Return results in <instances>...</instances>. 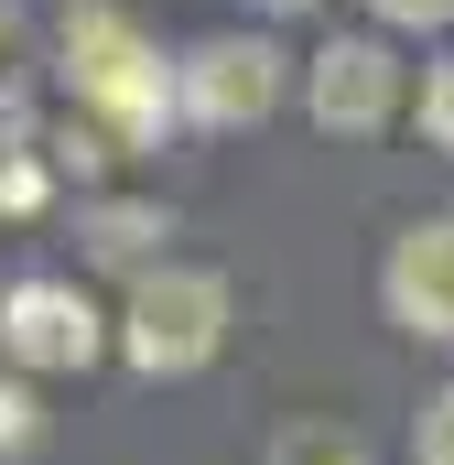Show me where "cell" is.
I'll return each instance as SVG.
<instances>
[{"mask_svg":"<svg viewBox=\"0 0 454 465\" xmlns=\"http://www.w3.org/2000/svg\"><path fill=\"white\" fill-rule=\"evenodd\" d=\"M65 87H76V109L98 119L119 152H130V141H152L163 109H173L163 54H152V33H141L130 11H76V22H65Z\"/></svg>","mask_w":454,"mask_h":465,"instance_id":"1","label":"cell"},{"mask_svg":"<svg viewBox=\"0 0 454 465\" xmlns=\"http://www.w3.org/2000/svg\"><path fill=\"white\" fill-rule=\"evenodd\" d=\"M227 347V282L217 271H141L130 282V303H119V357L141 368V379H184V368H206Z\"/></svg>","mask_w":454,"mask_h":465,"instance_id":"2","label":"cell"},{"mask_svg":"<svg viewBox=\"0 0 454 465\" xmlns=\"http://www.w3.org/2000/svg\"><path fill=\"white\" fill-rule=\"evenodd\" d=\"M173 98H184L195 130H249V119L281 109V54H271L260 33H217V44H195V54H184Z\"/></svg>","mask_w":454,"mask_h":465,"instance_id":"3","label":"cell"},{"mask_svg":"<svg viewBox=\"0 0 454 465\" xmlns=\"http://www.w3.org/2000/svg\"><path fill=\"white\" fill-rule=\"evenodd\" d=\"M303 109H314V130H336V141L390 130V119H400V54H390L379 33H336V44L314 54V76H303Z\"/></svg>","mask_w":454,"mask_h":465,"instance_id":"4","label":"cell"},{"mask_svg":"<svg viewBox=\"0 0 454 465\" xmlns=\"http://www.w3.org/2000/svg\"><path fill=\"white\" fill-rule=\"evenodd\" d=\"M0 357L11 368H87L98 357V303L76 282H54V271L11 282L0 292Z\"/></svg>","mask_w":454,"mask_h":465,"instance_id":"5","label":"cell"},{"mask_svg":"<svg viewBox=\"0 0 454 465\" xmlns=\"http://www.w3.org/2000/svg\"><path fill=\"white\" fill-rule=\"evenodd\" d=\"M379 303H390L400 336H444V347H454V217H422V228L390 238Z\"/></svg>","mask_w":454,"mask_h":465,"instance_id":"6","label":"cell"},{"mask_svg":"<svg viewBox=\"0 0 454 465\" xmlns=\"http://www.w3.org/2000/svg\"><path fill=\"white\" fill-rule=\"evenodd\" d=\"M76 238H87V260H141L152 238H173V217L163 206H87Z\"/></svg>","mask_w":454,"mask_h":465,"instance_id":"7","label":"cell"},{"mask_svg":"<svg viewBox=\"0 0 454 465\" xmlns=\"http://www.w3.org/2000/svg\"><path fill=\"white\" fill-rule=\"evenodd\" d=\"M260 465H368V444H357L346 422H281Z\"/></svg>","mask_w":454,"mask_h":465,"instance_id":"8","label":"cell"},{"mask_svg":"<svg viewBox=\"0 0 454 465\" xmlns=\"http://www.w3.org/2000/svg\"><path fill=\"white\" fill-rule=\"evenodd\" d=\"M422 141L454 152V54H444V65H422Z\"/></svg>","mask_w":454,"mask_h":465,"instance_id":"9","label":"cell"},{"mask_svg":"<svg viewBox=\"0 0 454 465\" xmlns=\"http://www.w3.org/2000/svg\"><path fill=\"white\" fill-rule=\"evenodd\" d=\"M411 455H422V465H454V390H433V401H422V422H411Z\"/></svg>","mask_w":454,"mask_h":465,"instance_id":"10","label":"cell"},{"mask_svg":"<svg viewBox=\"0 0 454 465\" xmlns=\"http://www.w3.org/2000/svg\"><path fill=\"white\" fill-rule=\"evenodd\" d=\"M33 422H44V411H33V390H22V379H0V455H22V444H33Z\"/></svg>","mask_w":454,"mask_h":465,"instance_id":"11","label":"cell"},{"mask_svg":"<svg viewBox=\"0 0 454 465\" xmlns=\"http://www.w3.org/2000/svg\"><path fill=\"white\" fill-rule=\"evenodd\" d=\"M0 206H11V217H33V206H44V163H22V152H11V163H0Z\"/></svg>","mask_w":454,"mask_h":465,"instance_id":"12","label":"cell"},{"mask_svg":"<svg viewBox=\"0 0 454 465\" xmlns=\"http://www.w3.org/2000/svg\"><path fill=\"white\" fill-rule=\"evenodd\" d=\"M379 22H400V33H444L454 22V0H368Z\"/></svg>","mask_w":454,"mask_h":465,"instance_id":"13","label":"cell"},{"mask_svg":"<svg viewBox=\"0 0 454 465\" xmlns=\"http://www.w3.org/2000/svg\"><path fill=\"white\" fill-rule=\"evenodd\" d=\"M11 54H22V11L0 0V65H11Z\"/></svg>","mask_w":454,"mask_h":465,"instance_id":"14","label":"cell"},{"mask_svg":"<svg viewBox=\"0 0 454 465\" xmlns=\"http://www.w3.org/2000/svg\"><path fill=\"white\" fill-rule=\"evenodd\" d=\"M260 11H303V0H260Z\"/></svg>","mask_w":454,"mask_h":465,"instance_id":"15","label":"cell"}]
</instances>
